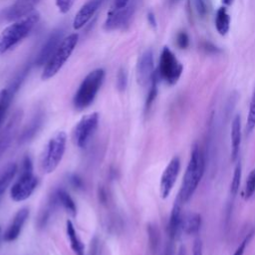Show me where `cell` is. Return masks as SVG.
<instances>
[{
	"mask_svg": "<svg viewBox=\"0 0 255 255\" xmlns=\"http://www.w3.org/2000/svg\"><path fill=\"white\" fill-rule=\"evenodd\" d=\"M70 181H71V184H72L75 188H82V187H83V180H82V178L79 177L77 174L71 175Z\"/></svg>",
	"mask_w": 255,
	"mask_h": 255,
	"instance_id": "37",
	"label": "cell"
},
{
	"mask_svg": "<svg viewBox=\"0 0 255 255\" xmlns=\"http://www.w3.org/2000/svg\"><path fill=\"white\" fill-rule=\"evenodd\" d=\"M192 255H203V245L200 238L194 240L192 247Z\"/></svg>",
	"mask_w": 255,
	"mask_h": 255,
	"instance_id": "36",
	"label": "cell"
},
{
	"mask_svg": "<svg viewBox=\"0 0 255 255\" xmlns=\"http://www.w3.org/2000/svg\"><path fill=\"white\" fill-rule=\"evenodd\" d=\"M153 70V54L150 49L145 50L139 57L136 65V80L137 83L144 87L150 84L154 74Z\"/></svg>",
	"mask_w": 255,
	"mask_h": 255,
	"instance_id": "11",
	"label": "cell"
},
{
	"mask_svg": "<svg viewBox=\"0 0 255 255\" xmlns=\"http://www.w3.org/2000/svg\"><path fill=\"white\" fill-rule=\"evenodd\" d=\"M148 239H149V244H150L151 248L155 249L157 244H158L159 236H158L157 229L153 225L148 226Z\"/></svg>",
	"mask_w": 255,
	"mask_h": 255,
	"instance_id": "32",
	"label": "cell"
},
{
	"mask_svg": "<svg viewBox=\"0 0 255 255\" xmlns=\"http://www.w3.org/2000/svg\"><path fill=\"white\" fill-rule=\"evenodd\" d=\"M221 1H222V3L225 4V5H230V4L233 2V0H221Z\"/></svg>",
	"mask_w": 255,
	"mask_h": 255,
	"instance_id": "44",
	"label": "cell"
},
{
	"mask_svg": "<svg viewBox=\"0 0 255 255\" xmlns=\"http://www.w3.org/2000/svg\"><path fill=\"white\" fill-rule=\"evenodd\" d=\"M147 20H148V22H149V24H150L151 26L155 27V25H156L155 17H154V15H153L151 12H149V13L147 14Z\"/></svg>",
	"mask_w": 255,
	"mask_h": 255,
	"instance_id": "41",
	"label": "cell"
},
{
	"mask_svg": "<svg viewBox=\"0 0 255 255\" xmlns=\"http://www.w3.org/2000/svg\"><path fill=\"white\" fill-rule=\"evenodd\" d=\"M75 1L76 0H55V3H56V6H57L58 10L61 13L66 14L70 11V9L74 5Z\"/></svg>",
	"mask_w": 255,
	"mask_h": 255,
	"instance_id": "31",
	"label": "cell"
},
{
	"mask_svg": "<svg viewBox=\"0 0 255 255\" xmlns=\"http://www.w3.org/2000/svg\"><path fill=\"white\" fill-rule=\"evenodd\" d=\"M66 232L70 241L71 248L76 253V255H85V245L80 239L71 220H67L66 222Z\"/></svg>",
	"mask_w": 255,
	"mask_h": 255,
	"instance_id": "21",
	"label": "cell"
},
{
	"mask_svg": "<svg viewBox=\"0 0 255 255\" xmlns=\"http://www.w3.org/2000/svg\"><path fill=\"white\" fill-rule=\"evenodd\" d=\"M40 20V13L32 12L28 16L14 21L0 33V55L16 46L32 31L34 26Z\"/></svg>",
	"mask_w": 255,
	"mask_h": 255,
	"instance_id": "2",
	"label": "cell"
},
{
	"mask_svg": "<svg viewBox=\"0 0 255 255\" xmlns=\"http://www.w3.org/2000/svg\"><path fill=\"white\" fill-rule=\"evenodd\" d=\"M40 0H16L5 11V19L11 22L20 20L34 12Z\"/></svg>",
	"mask_w": 255,
	"mask_h": 255,
	"instance_id": "13",
	"label": "cell"
},
{
	"mask_svg": "<svg viewBox=\"0 0 255 255\" xmlns=\"http://www.w3.org/2000/svg\"><path fill=\"white\" fill-rule=\"evenodd\" d=\"M38 177L33 173V162L26 155L22 161L21 172L18 179L10 189V196L15 202H21L28 199L38 185Z\"/></svg>",
	"mask_w": 255,
	"mask_h": 255,
	"instance_id": "5",
	"label": "cell"
},
{
	"mask_svg": "<svg viewBox=\"0 0 255 255\" xmlns=\"http://www.w3.org/2000/svg\"><path fill=\"white\" fill-rule=\"evenodd\" d=\"M158 75L156 73V71L154 72L150 84H149V90H148V94L146 97V101H145V106H144V110L145 112H148V110L150 109V107L152 106V103L154 102L156 95H157V83H158Z\"/></svg>",
	"mask_w": 255,
	"mask_h": 255,
	"instance_id": "26",
	"label": "cell"
},
{
	"mask_svg": "<svg viewBox=\"0 0 255 255\" xmlns=\"http://www.w3.org/2000/svg\"><path fill=\"white\" fill-rule=\"evenodd\" d=\"M17 172V164L15 162H9L0 171V194L5 191Z\"/></svg>",
	"mask_w": 255,
	"mask_h": 255,
	"instance_id": "24",
	"label": "cell"
},
{
	"mask_svg": "<svg viewBox=\"0 0 255 255\" xmlns=\"http://www.w3.org/2000/svg\"><path fill=\"white\" fill-rule=\"evenodd\" d=\"M136 9V1L130 0V2L123 8H113L107 15V19L103 28L106 31H113L123 29L128 26Z\"/></svg>",
	"mask_w": 255,
	"mask_h": 255,
	"instance_id": "9",
	"label": "cell"
},
{
	"mask_svg": "<svg viewBox=\"0 0 255 255\" xmlns=\"http://www.w3.org/2000/svg\"><path fill=\"white\" fill-rule=\"evenodd\" d=\"M252 236H253V232H250L249 234H247V235L245 236V238L242 240V242L239 244V246L236 248V250L234 251L233 255H243V254H244V251H245V249H246V246L248 245V243H249V241L251 240Z\"/></svg>",
	"mask_w": 255,
	"mask_h": 255,
	"instance_id": "34",
	"label": "cell"
},
{
	"mask_svg": "<svg viewBox=\"0 0 255 255\" xmlns=\"http://www.w3.org/2000/svg\"><path fill=\"white\" fill-rule=\"evenodd\" d=\"M67 143V134L65 131H58L54 136H52L43 152L41 159L42 170L45 173H52L60 164Z\"/></svg>",
	"mask_w": 255,
	"mask_h": 255,
	"instance_id": "6",
	"label": "cell"
},
{
	"mask_svg": "<svg viewBox=\"0 0 255 255\" xmlns=\"http://www.w3.org/2000/svg\"><path fill=\"white\" fill-rule=\"evenodd\" d=\"M183 71L181 63L177 60L173 52L168 47H163L159 57L158 78L168 85H174L180 78Z\"/></svg>",
	"mask_w": 255,
	"mask_h": 255,
	"instance_id": "7",
	"label": "cell"
},
{
	"mask_svg": "<svg viewBox=\"0 0 255 255\" xmlns=\"http://www.w3.org/2000/svg\"><path fill=\"white\" fill-rule=\"evenodd\" d=\"M215 27L220 35H226L230 27V16L225 7H220L215 16Z\"/></svg>",
	"mask_w": 255,
	"mask_h": 255,
	"instance_id": "23",
	"label": "cell"
},
{
	"mask_svg": "<svg viewBox=\"0 0 255 255\" xmlns=\"http://www.w3.org/2000/svg\"><path fill=\"white\" fill-rule=\"evenodd\" d=\"M254 128H255V89L252 93V97L249 104V111H248V117H247L246 128H245L246 134L249 135Z\"/></svg>",
	"mask_w": 255,
	"mask_h": 255,
	"instance_id": "27",
	"label": "cell"
},
{
	"mask_svg": "<svg viewBox=\"0 0 255 255\" xmlns=\"http://www.w3.org/2000/svg\"><path fill=\"white\" fill-rule=\"evenodd\" d=\"M79 40L78 33H72L67 37L63 38L49 61L44 66L43 72L41 74V79L43 81H47L53 78L58 72L62 69L65 63L68 61L72 53L74 52L77 43Z\"/></svg>",
	"mask_w": 255,
	"mask_h": 255,
	"instance_id": "4",
	"label": "cell"
},
{
	"mask_svg": "<svg viewBox=\"0 0 255 255\" xmlns=\"http://www.w3.org/2000/svg\"><path fill=\"white\" fill-rule=\"evenodd\" d=\"M254 193H255V168L252 169L248 174V177L246 179L245 186H244L243 196L247 200L251 198L254 195Z\"/></svg>",
	"mask_w": 255,
	"mask_h": 255,
	"instance_id": "28",
	"label": "cell"
},
{
	"mask_svg": "<svg viewBox=\"0 0 255 255\" xmlns=\"http://www.w3.org/2000/svg\"><path fill=\"white\" fill-rule=\"evenodd\" d=\"M98 242L97 239H94L92 242V246H91V250H90V255H98Z\"/></svg>",
	"mask_w": 255,
	"mask_h": 255,
	"instance_id": "39",
	"label": "cell"
},
{
	"mask_svg": "<svg viewBox=\"0 0 255 255\" xmlns=\"http://www.w3.org/2000/svg\"><path fill=\"white\" fill-rule=\"evenodd\" d=\"M201 227V216L196 212H185L182 214L181 231L185 234H197Z\"/></svg>",
	"mask_w": 255,
	"mask_h": 255,
	"instance_id": "18",
	"label": "cell"
},
{
	"mask_svg": "<svg viewBox=\"0 0 255 255\" xmlns=\"http://www.w3.org/2000/svg\"><path fill=\"white\" fill-rule=\"evenodd\" d=\"M13 93L9 88L2 89L0 91V125L4 119V116L10 106V103L13 98Z\"/></svg>",
	"mask_w": 255,
	"mask_h": 255,
	"instance_id": "25",
	"label": "cell"
},
{
	"mask_svg": "<svg viewBox=\"0 0 255 255\" xmlns=\"http://www.w3.org/2000/svg\"><path fill=\"white\" fill-rule=\"evenodd\" d=\"M58 203L61 204L72 216H76L77 214V206L71 195L63 188L57 189L55 192Z\"/></svg>",
	"mask_w": 255,
	"mask_h": 255,
	"instance_id": "22",
	"label": "cell"
},
{
	"mask_svg": "<svg viewBox=\"0 0 255 255\" xmlns=\"http://www.w3.org/2000/svg\"><path fill=\"white\" fill-rule=\"evenodd\" d=\"M62 36H63V32L60 29L59 30H55L50 35V37L48 38L47 42L43 46L41 52L39 53L38 58L36 59V64L38 66L46 65V63L49 61V59L51 58V56L53 55V53L55 52V50L57 49V47L59 46L61 41L63 40Z\"/></svg>",
	"mask_w": 255,
	"mask_h": 255,
	"instance_id": "16",
	"label": "cell"
},
{
	"mask_svg": "<svg viewBox=\"0 0 255 255\" xmlns=\"http://www.w3.org/2000/svg\"><path fill=\"white\" fill-rule=\"evenodd\" d=\"M103 0H89L77 12L73 20V28L75 30L82 29L95 15L100 8Z\"/></svg>",
	"mask_w": 255,
	"mask_h": 255,
	"instance_id": "14",
	"label": "cell"
},
{
	"mask_svg": "<svg viewBox=\"0 0 255 255\" xmlns=\"http://www.w3.org/2000/svg\"><path fill=\"white\" fill-rule=\"evenodd\" d=\"M176 45L180 49H186L189 46V37L185 31H180L176 35Z\"/></svg>",
	"mask_w": 255,
	"mask_h": 255,
	"instance_id": "33",
	"label": "cell"
},
{
	"mask_svg": "<svg viewBox=\"0 0 255 255\" xmlns=\"http://www.w3.org/2000/svg\"><path fill=\"white\" fill-rule=\"evenodd\" d=\"M241 143V118L236 115L231 125V160L235 161L239 154Z\"/></svg>",
	"mask_w": 255,
	"mask_h": 255,
	"instance_id": "19",
	"label": "cell"
},
{
	"mask_svg": "<svg viewBox=\"0 0 255 255\" xmlns=\"http://www.w3.org/2000/svg\"><path fill=\"white\" fill-rule=\"evenodd\" d=\"M127 85H128V74H127V71H126V69L121 68L119 73H118V76H117V87H118L119 91L123 92V91L126 90Z\"/></svg>",
	"mask_w": 255,
	"mask_h": 255,
	"instance_id": "30",
	"label": "cell"
},
{
	"mask_svg": "<svg viewBox=\"0 0 255 255\" xmlns=\"http://www.w3.org/2000/svg\"><path fill=\"white\" fill-rule=\"evenodd\" d=\"M182 202L177 197L174 201V204L171 209L169 221H168V235L170 239H176L181 232V220H182V211L181 206Z\"/></svg>",
	"mask_w": 255,
	"mask_h": 255,
	"instance_id": "17",
	"label": "cell"
},
{
	"mask_svg": "<svg viewBox=\"0 0 255 255\" xmlns=\"http://www.w3.org/2000/svg\"><path fill=\"white\" fill-rule=\"evenodd\" d=\"M42 124H43V115L42 114H37L31 120V122L25 127V128L22 130V132L20 134L19 142L24 143V142H27L28 140H30L31 138H33L34 135L40 129Z\"/></svg>",
	"mask_w": 255,
	"mask_h": 255,
	"instance_id": "20",
	"label": "cell"
},
{
	"mask_svg": "<svg viewBox=\"0 0 255 255\" xmlns=\"http://www.w3.org/2000/svg\"><path fill=\"white\" fill-rule=\"evenodd\" d=\"M22 116H23L22 111H16L12 115V117L9 119V121L7 122L5 127L1 129V131H0V157L6 151V149L9 147L11 141L13 140V138L17 132L19 124L21 122Z\"/></svg>",
	"mask_w": 255,
	"mask_h": 255,
	"instance_id": "12",
	"label": "cell"
},
{
	"mask_svg": "<svg viewBox=\"0 0 255 255\" xmlns=\"http://www.w3.org/2000/svg\"><path fill=\"white\" fill-rule=\"evenodd\" d=\"M205 169V157L199 145H194L188 164L185 169L181 187L178 193V198L182 203L187 202L194 194Z\"/></svg>",
	"mask_w": 255,
	"mask_h": 255,
	"instance_id": "1",
	"label": "cell"
},
{
	"mask_svg": "<svg viewBox=\"0 0 255 255\" xmlns=\"http://www.w3.org/2000/svg\"><path fill=\"white\" fill-rule=\"evenodd\" d=\"M194 4H195V8L197 13L201 16L204 17L207 13V4H206V0H194Z\"/></svg>",
	"mask_w": 255,
	"mask_h": 255,
	"instance_id": "35",
	"label": "cell"
},
{
	"mask_svg": "<svg viewBox=\"0 0 255 255\" xmlns=\"http://www.w3.org/2000/svg\"><path fill=\"white\" fill-rule=\"evenodd\" d=\"M28 216H29L28 208L23 207L20 210H18V212L15 214L11 223L9 224L8 228L6 229V231L4 233L3 238L6 242H12L19 237Z\"/></svg>",
	"mask_w": 255,
	"mask_h": 255,
	"instance_id": "15",
	"label": "cell"
},
{
	"mask_svg": "<svg viewBox=\"0 0 255 255\" xmlns=\"http://www.w3.org/2000/svg\"><path fill=\"white\" fill-rule=\"evenodd\" d=\"M241 170H242V167H241V163L239 161L234 168L233 177H232V181H231V185H230V192L233 196L236 195L239 190V185H240V180H241Z\"/></svg>",
	"mask_w": 255,
	"mask_h": 255,
	"instance_id": "29",
	"label": "cell"
},
{
	"mask_svg": "<svg viewBox=\"0 0 255 255\" xmlns=\"http://www.w3.org/2000/svg\"><path fill=\"white\" fill-rule=\"evenodd\" d=\"M129 2L130 0H114V8H123Z\"/></svg>",
	"mask_w": 255,
	"mask_h": 255,
	"instance_id": "38",
	"label": "cell"
},
{
	"mask_svg": "<svg viewBox=\"0 0 255 255\" xmlns=\"http://www.w3.org/2000/svg\"><path fill=\"white\" fill-rule=\"evenodd\" d=\"M99 124V114L91 113L84 116L73 130V139L78 147H85L95 133Z\"/></svg>",
	"mask_w": 255,
	"mask_h": 255,
	"instance_id": "8",
	"label": "cell"
},
{
	"mask_svg": "<svg viewBox=\"0 0 255 255\" xmlns=\"http://www.w3.org/2000/svg\"><path fill=\"white\" fill-rule=\"evenodd\" d=\"M180 169V159L178 156H173L165 169L163 170L161 177H160V182H159V193L161 198H166L172 188L173 185L176 181L177 175L179 173Z\"/></svg>",
	"mask_w": 255,
	"mask_h": 255,
	"instance_id": "10",
	"label": "cell"
},
{
	"mask_svg": "<svg viewBox=\"0 0 255 255\" xmlns=\"http://www.w3.org/2000/svg\"><path fill=\"white\" fill-rule=\"evenodd\" d=\"M164 255H174V254H173V248H172V246H171L170 243H167V244H166L165 251H164Z\"/></svg>",
	"mask_w": 255,
	"mask_h": 255,
	"instance_id": "42",
	"label": "cell"
},
{
	"mask_svg": "<svg viewBox=\"0 0 255 255\" xmlns=\"http://www.w3.org/2000/svg\"><path fill=\"white\" fill-rule=\"evenodd\" d=\"M105 79V70L96 69L90 72L79 86L74 98L73 105L78 111L88 108L95 100Z\"/></svg>",
	"mask_w": 255,
	"mask_h": 255,
	"instance_id": "3",
	"label": "cell"
},
{
	"mask_svg": "<svg viewBox=\"0 0 255 255\" xmlns=\"http://www.w3.org/2000/svg\"><path fill=\"white\" fill-rule=\"evenodd\" d=\"M202 48H203L206 52H208V51H212V52H215V53H216V51H217V48H216L215 46H213L212 44L208 43V42H204V43H203Z\"/></svg>",
	"mask_w": 255,
	"mask_h": 255,
	"instance_id": "40",
	"label": "cell"
},
{
	"mask_svg": "<svg viewBox=\"0 0 255 255\" xmlns=\"http://www.w3.org/2000/svg\"><path fill=\"white\" fill-rule=\"evenodd\" d=\"M0 231H1V228H0Z\"/></svg>",
	"mask_w": 255,
	"mask_h": 255,
	"instance_id": "45",
	"label": "cell"
},
{
	"mask_svg": "<svg viewBox=\"0 0 255 255\" xmlns=\"http://www.w3.org/2000/svg\"><path fill=\"white\" fill-rule=\"evenodd\" d=\"M177 255H186V251H185V248H184L183 246H181V247L178 249Z\"/></svg>",
	"mask_w": 255,
	"mask_h": 255,
	"instance_id": "43",
	"label": "cell"
}]
</instances>
